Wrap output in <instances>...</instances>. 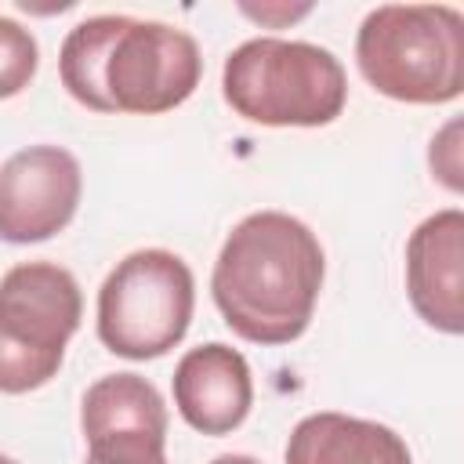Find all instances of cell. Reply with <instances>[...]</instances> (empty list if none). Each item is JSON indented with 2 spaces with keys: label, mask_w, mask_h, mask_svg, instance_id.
I'll list each match as a JSON object with an SVG mask.
<instances>
[{
  "label": "cell",
  "mask_w": 464,
  "mask_h": 464,
  "mask_svg": "<svg viewBox=\"0 0 464 464\" xmlns=\"http://www.w3.org/2000/svg\"><path fill=\"white\" fill-rule=\"evenodd\" d=\"M210 464H261V460L250 457V453H221V457H214Z\"/></svg>",
  "instance_id": "obj_15"
},
{
  "label": "cell",
  "mask_w": 464,
  "mask_h": 464,
  "mask_svg": "<svg viewBox=\"0 0 464 464\" xmlns=\"http://www.w3.org/2000/svg\"><path fill=\"white\" fill-rule=\"evenodd\" d=\"M83 192L80 160L62 145H29L0 163V239L44 243L58 236Z\"/></svg>",
  "instance_id": "obj_8"
},
{
  "label": "cell",
  "mask_w": 464,
  "mask_h": 464,
  "mask_svg": "<svg viewBox=\"0 0 464 464\" xmlns=\"http://www.w3.org/2000/svg\"><path fill=\"white\" fill-rule=\"evenodd\" d=\"M87 464H167V402L141 373H105L80 402Z\"/></svg>",
  "instance_id": "obj_7"
},
{
  "label": "cell",
  "mask_w": 464,
  "mask_h": 464,
  "mask_svg": "<svg viewBox=\"0 0 464 464\" xmlns=\"http://www.w3.org/2000/svg\"><path fill=\"white\" fill-rule=\"evenodd\" d=\"M355 65L392 102H457L464 91V14L450 4H381L355 33Z\"/></svg>",
  "instance_id": "obj_3"
},
{
  "label": "cell",
  "mask_w": 464,
  "mask_h": 464,
  "mask_svg": "<svg viewBox=\"0 0 464 464\" xmlns=\"http://www.w3.org/2000/svg\"><path fill=\"white\" fill-rule=\"evenodd\" d=\"M221 94L236 116L261 127H326L344 112L348 76L319 44L254 36L225 58Z\"/></svg>",
  "instance_id": "obj_4"
},
{
  "label": "cell",
  "mask_w": 464,
  "mask_h": 464,
  "mask_svg": "<svg viewBox=\"0 0 464 464\" xmlns=\"http://www.w3.org/2000/svg\"><path fill=\"white\" fill-rule=\"evenodd\" d=\"M323 276L315 232L294 214L257 210L225 236L210 294L225 326L243 341L290 344L312 323Z\"/></svg>",
  "instance_id": "obj_1"
},
{
  "label": "cell",
  "mask_w": 464,
  "mask_h": 464,
  "mask_svg": "<svg viewBox=\"0 0 464 464\" xmlns=\"http://www.w3.org/2000/svg\"><path fill=\"white\" fill-rule=\"evenodd\" d=\"M283 464H413V457L395 428L323 410L294 424Z\"/></svg>",
  "instance_id": "obj_11"
},
{
  "label": "cell",
  "mask_w": 464,
  "mask_h": 464,
  "mask_svg": "<svg viewBox=\"0 0 464 464\" xmlns=\"http://www.w3.org/2000/svg\"><path fill=\"white\" fill-rule=\"evenodd\" d=\"M36 65H40L36 36L22 22L0 14V98L22 94L33 83Z\"/></svg>",
  "instance_id": "obj_12"
},
{
  "label": "cell",
  "mask_w": 464,
  "mask_h": 464,
  "mask_svg": "<svg viewBox=\"0 0 464 464\" xmlns=\"http://www.w3.org/2000/svg\"><path fill=\"white\" fill-rule=\"evenodd\" d=\"M192 268L163 246H145L116 261L98 290V337L112 355L145 362L167 355L192 323Z\"/></svg>",
  "instance_id": "obj_6"
},
{
  "label": "cell",
  "mask_w": 464,
  "mask_h": 464,
  "mask_svg": "<svg viewBox=\"0 0 464 464\" xmlns=\"http://www.w3.org/2000/svg\"><path fill=\"white\" fill-rule=\"evenodd\" d=\"M406 294L413 312L442 334L464 330V214L435 210L406 239Z\"/></svg>",
  "instance_id": "obj_9"
},
{
  "label": "cell",
  "mask_w": 464,
  "mask_h": 464,
  "mask_svg": "<svg viewBox=\"0 0 464 464\" xmlns=\"http://www.w3.org/2000/svg\"><path fill=\"white\" fill-rule=\"evenodd\" d=\"M174 406L181 420L203 435L236 431L254 406L250 362L232 344L210 341L188 348L174 366Z\"/></svg>",
  "instance_id": "obj_10"
},
{
  "label": "cell",
  "mask_w": 464,
  "mask_h": 464,
  "mask_svg": "<svg viewBox=\"0 0 464 464\" xmlns=\"http://www.w3.org/2000/svg\"><path fill=\"white\" fill-rule=\"evenodd\" d=\"M62 87L94 112H170L203 76L199 44L167 22L94 14L69 29L58 51Z\"/></svg>",
  "instance_id": "obj_2"
},
{
  "label": "cell",
  "mask_w": 464,
  "mask_h": 464,
  "mask_svg": "<svg viewBox=\"0 0 464 464\" xmlns=\"http://www.w3.org/2000/svg\"><path fill=\"white\" fill-rule=\"evenodd\" d=\"M428 163H431V174L450 188V192H460L464 188V167H460V120H450L435 138H431V149H428Z\"/></svg>",
  "instance_id": "obj_13"
},
{
  "label": "cell",
  "mask_w": 464,
  "mask_h": 464,
  "mask_svg": "<svg viewBox=\"0 0 464 464\" xmlns=\"http://www.w3.org/2000/svg\"><path fill=\"white\" fill-rule=\"evenodd\" d=\"M0 464H18L14 457H7V453H0Z\"/></svg>",
  "instance_id": "obj_16"
},
{
  "label": "cell",
  "mask_w": 464,
  "mask_h": 464,
  "mask_svg": "<svg viewBox=\"0 0 464 464\" xmlns=\"http://www.w3.org/2000/svg\"><path fill=\"white\" fill-rule=\"evenodd\" d=\"M239 11L246 14V18H254V22H261V25H268V29H286L290 22H297V18H304V14H312V4L304 0V4H279V0H272V4H239Z\"/></svg>",
  "instance_id": "obj_14"
},
{
  "label": "cell",
  "mask_w": 464,
  "mask_h": 464,
  "mask_svg": "<svg viewBox=\"0 0 464 464\" xmlns=\"http://www.w3.org/2000/svg\"><path fill=\"white\" fill-rule=\"evenodd\" d=\"M83 294L69 268L54 261H22L0 279V392L22 395L44 388L80 330Z\"/></svg>",
  "instance_id": "obj_5"
}]
</instances>
